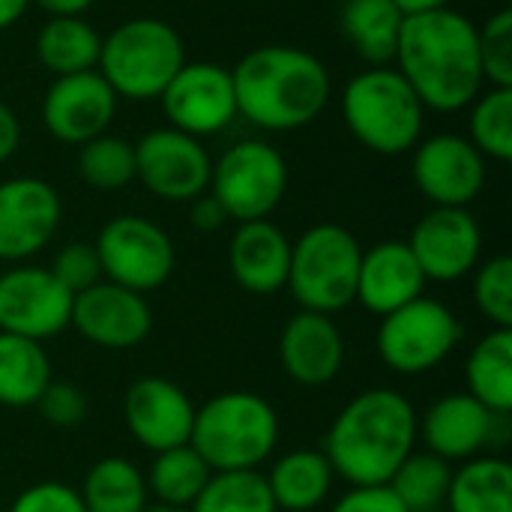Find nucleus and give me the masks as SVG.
<instances>
[{
    "label": "nucleus",
    "instance_id": "1",
    "mask_svg": "<svg viewBox=\"0 0 512 512\" xmlns=\"http://www.w3.org/2000/svg\"><path fill=\"white\" fill-rule=\"evenodd\" d=\"M393 60L423 108L459 111L471 105L486 84L477 27L450 6L405 15Z\"/></svg>",
    "mask_w": 512,
    "mask_h": 512
},
{
    "label": "nucleus",
    "instance_id": "2",
    "mask_svg": "<svg viewBox=\"0 0 512 512\" xmlns=\"http://www.w3.org/2000/svg\"><path fill=\"white\" fill-rule=\"evenodd\" d=\"M417 411L390 387L357 393L330 423L324 456L348 486H387L417 447Z\"/></svg>",
    "mask_w": 512,
    "mask_h": 512
},
{
    "label": "nucleus",
    "instance_id": "3",
    "mask_svg": "<svg viewBox=\"0 0 512 512\" xmlns=\"http://www.w3.org/2000/svg\"><path fill=\"white\" fill-rule=\"evenodd\" d=\"M237 114L270 132L315 123L330 102L327 66L294 45H258L231 69Z\"/></svg>",
    "mask_w": 512,
    "mask_h": 512
},
{
    "label": "nucleus",
    "instance_id": "4",
    "mask_svg": "<svg viewBox=\"0 0 512 512\" xmlns=\"http://www.w3.org/2000/svg\"><path fill=\"white\" fill-rule=\"evenodd\" d=\"M189 444L210 471H258L279 444V414L258 393L228 390L195 408Z\"/></svg>",
    "mask_w": 512,
    "mask_h": 512
},
{
    "label": "nucleus",
    "instance_id": "5",
    "mask_svg": "<svg viewBox=\"0 0 512 512\" xmlns=\"http://www.w3.org/2000/svg\"><path fill=\"white\" fill-rule=\"evenodd\" d=\"M423 102L399 69L372 66L354 75L342 96L351 135L372 153L399 156L417 147L423 132Z\"/></svg>",
    "mask_w": 512,
    "mask_h": 512
},
{
    "label": "nucleus",
    "instance_id": "6",
    "mask_svg": "<svg viewBox=\"0 0 512 512\" xmlns=\"http://www.w3.org/2000/svg\"><path fill=\"white\" fill-rule=\"evenodd\" d=\"M183 63V39L168 21L132 18L102 39L96 66L114 96L147 102L162 96Z\"/></svg>",
    "mask_w": 512,
    "mask_h": 512
},
{
    "label": "nucleus",
    "instance_id": "7",
    "mask_svg": "<svg viewBox=\"0 0 512 512\" xmlns=\"http://www.w3.org/2000/svg\"><path fill=\"white\" fill-rule=\"evenodd\" d=\"M363 246L333 222L312 225L291 243L288 291L306 312L336 315L354 303Z\"/></svg>",
    "mask_w": 512,
    "mask_h": 512
},
{
    "label": "nucleus",
    "instance_id": "8",
    "mask_svg": "<svg viewBox=\"0 0 512 512\" xmlns=\"http://www.w3.org/2000/svg\"><path fill=\"white\" fill-rule=\"evenodd\" d=\"M465 330L450 306L432 297H417L378 324V357L396 375H426L438 369L462 342Z\"/></svg>",
    "mask_w": 512,
    "mask_h": 512
},
{
    "label": "nucleus",
    "instance_id": "9",
    "mask_svg": "<svg viewBox=\"0 0 512 512\" xmlns=\"http://www.w3.org/2000/svg\"><path fill=\"white\" fill-rule=\"evenodd\" d=\"M210 195L228 219H267L288 189V165L267 141H240L228 147L210 168Z\"/></svg>",
    "mask_w": 512,
    "mask_h": 512
},
{
    "label": "nucleus",
    "instance_id": "10",
    "mask_svg": "<svg viewBox=\"0 0 512 512\" xmlns=\"http://www.w3.org/2000/svg\"><path fill=\"white\" fill-rule=\"evenodd\" d=\"M102 279L138 294L162 288L177 264L171 237L144 216H117L96 237Z\"/></svg>",
    "mask_w": 512,
    "mask_h": 512
},
{
    "label": "nucleus",
    "instance_id": "11",
    "mask_svg": "<svg viewBox=\"0 0 512 512\" xmlns=\"http://www.w3.org/2000/svg\"><path fill=\"white\" fill-rule=\"evenodd\" d=\"M72 318V294L48 267L18 264L0 273V333L45 342L60 336Z\"/></svg>",
    "mask_w": 512,
    "mask_h": 512
},
{
    "label": "nucleus",
    "instance_id": "12",
    "mask_svg": "<svg viewBox=\"0 0 512 512\" xmlns=\"http://www.w3.org/2000/svg\"><path fill=\"white\" fill-rule=\"evenodd\" d=\"M135 150V180L162 201H192L210 186V156L198 138L177 129L141 135Z\"/></svg>",
    "mask_w": 512,
    "mask_h": 512
},
{
    "label": "nucleus",
    "instance_id": "13",
    "mask_svg": "<svg viewBox=\"0 0 512 512\" xmlns=\"http://www.w3.org/2000/svg\"><path fill=\"white\" fill-rule=\"evenodd\" d=\"M159 99L171 129L192 138L216 135L237 117L231 72L219 63H183Z\"/></svg>",
    "mask_w": 512,
    "mask_h": 512
},
{
    "label": "nucleus",
    "instance_id": "14",
    "mask_svg": "<svg viewBox=\"0 0 512 512\" xmlns=\"http://www.w3.org/2000/svg\"><path fill=\"white\" fill-rule=\"evenodd\" d=\"M69 327H75L78 336L96 348L129 351L150 336L153 309L144 294L102 279L72 297Z\"/></svg>",
    "mask_w": 512,
    "mask_h": 512
},
{
    "label": "nucleus",
    "instance_id": "15",
    "mask_svg": "<svg viewBox=\"0 0 512 512\" xmlns=\"http://www.w3.org/2000/svg\"><path fill=\"white\" fill-rule=\"evenodd\" d=\"M405 243L426 282H459L477 267L483 234L468 207H432Z\"/></svg>",
    "mask_w": 512,
    "mask_h": 512
},
{
    "label": "nucleus",
    "instance_id": "16",
    "mask_svg": "<svg viewBox=\"0 0 512 512\" xmlns=\"http://www.w3.org/2000/svg\"><path fill=\"white\" fill-rule=\"evenodd\" d=\"M411 174L435 207H468L486 186V156L468 138L444 132L414 150Z\"/></svg>",
    "mask_w": 512,
    "mask_h": 512
},
{
    "label": "nucleus",
    "instance_id": "17",
    "mask_svg": "<svg viewBox=\"0 0 512 512\" xmlns=\"http://www.w3.org/2000/svg\"><path fill=\"white\" fill-rule=\"evenodd\" d=\"M63 207L51 183L12 177L0 183V261H27L57 234Z\"/></svg>",
    "mask_w": 512,
    "mask_h": 512
},
{
    "label": "nucleus",
    "instance_id": "18",
    "mask_svg": "<svg viewBox=\"0 0 512 512\" xmlns=\"http://www.w3.org/2000/svg\"><path fill=\"white\" fill-rule=\"evenodd\" d=\"M123 420L129 435L150 453L183 447L192 438L195 405L189 393L168 378H138L123 399Z\"/></svg>",
    "mask_w": 512,
    "mask_h": 512
},
{
    "label": "nucleus",
    "instance_id": "19",
    "mask_svg": "<svg viewBox=\"0 0 512 512\" xmlns=\"http://www.w3.org/2000/svg\"><path fill=\"white\" fill-rule=\"evenodd\" d=\"M117 96L108 81L96 72L60 75L51 81L42 99V123L63 144H84L96 135H105L114 120Z\"/></svg>",
    "mask_w": 512,
    "mask_h": 512
},
{
    "label": "nucleus",
    "instance_id": "20",
    "mask_svg": "<svg viewBox=\"0 0 512 512\" xmlns=\"http://www.w3.org/2000/svg\"><path fill=\"white\" fill-rule=\"evenodd\" d=\"M507 417L492 414L471 393H450L429 405L417 423V435L426 444V453L444 462H468L480 456L498 435V423Z\"/></svg>",
    "mask_w": 512,
    "mask_h": 512
},
{
    "label": "nucleus",
    "instance_id": "21",
    "mask_svg": "<svg viewBox=\"0 0 512 512\" xmlns=\"http://www.w3.org/2000/svg\"><path fill=\"white\" fill-rule=\"evenodd\" d=\"M279 360L294 384L327 387L345 363V339L333 315L306 309L291 315L279 336Z\"/></svg>",
    "mask_w": 512,
    "mask_h": 512
},
{
    "label": "nucleus",
    "instance_id": "22",
    "mask_svg": "<svg viewBox=\"0 0 512 512\" xmlns=\"http://www.w3.org/2000/svg\"><path fill=\"white\" fill-rule=\"evenodd\" d=\"M426 276L408 249L405 240H384L363 252L360 273H357V294L354 303H360L366 312L384 318L396 312L399 306L423 297Z\"/></svg>",
    "mask_w": 512,
    "mask_h": 512
},
{
    "label": "nucleus",
    "instance_id": "23",
    "mask_svg": "<svg viewBox=\"0 0 512 512\" xmlns=\"http://www.w3.org/2000/svg\"><path fill=\"white\" fill-rule=\"evenodd\" d=\"M228 264L237 285L249 294H276L288 285L291 240L270 219L240 222L228 246Z\"/></svg>",
    "mask_w": 512,
    "mask_h": 512
},
{
    "label": "nucleus",
    "instance_id": "24",
    "mask_svg": "<svg viewBox=\"0 0 512 512\" xmlns=\"http://www.w3.org/2000/svg\"><path fill=\"white\" fill-rule=\"evenodd\" d=\"M264 480L276 510L312 512L327 501L336 474L321 450H291L270 465Z\"/></svg>",
    "mask_w": 512,
    "mask_h": 512
},
{
    "label": "nucleus",
    "instance_id": "25",
    "mask_svg": "<svg viewBox=\"0 0 512 512\" xmlns=\"http://www.w3.org/2000/svg\"><path fill=\"white\" fill-rule=\"evenodd\" d=\"M339 24L348 42L354 45V51L366 63L387 66L396 57L405 15L393 0H345L339 12Z\"/></svg>",
    "mask_w": 512,
    "mask_h": 512
},
{
    "label": "nucleus",
    "instance_id": "26",
    "mask_svg": "<svg viewBox=\"0 0 512 512\" xmlns=\"http://www.w3.org/2000/svg\"><path fill=\"white\" fill-rule=\"evenodd\" d=\"M468 393L498 417L512 411V330H489L465 363Z\"/></svg>",
    "mask_w": 512,
    "mask_h": 512
},
{
    "label": "nucleus",
    "instance_id": "27",
    "mask_svg": "<svg viewBox=\"0 0 512 512\" xmlns=\"http://www.w3.org/2000/svg\"><path fill=\"white\" fill-rule=\"evenodd\" d=\"M450 512H512V465L501 456H474L453 471Z\"/></svg>",
    "mask_w": 512,
    "mask_h": 512
},
{
    "label": "nucleus",
    "instance_id": "28",
    "mask_svg": "<svg viewBox=\"0 0 512 512\" xmlns=\"http://www.w3.org/2000/svg\"><path fill=\"white\" fill-rule=\"evenodd\" d=\"M51 360L42 342L0 333V405L33 408L51 384Z\"/></svg>",
    "mask_w": 512,
    "mask_h": 512
},
{
    "label": "nucleus",
    "instance_id": "29",
    "mask_svg": "<svg viewBox=\"0 0 512 512\" xmlns=\"http://www.w3.org/2000/svg\"><path fill=\"white\" fill-rule=\"evenodd\" d=\"M99 48V33L81 15L51 18L36 36V57L54 78L93 69L99 63Z\"/></svg>",
    "mask_w": 512,
    "mask_h": 512
},
{
    "label": "nucleus",
    "instance_id": "30",
    "mask_svg": "<svg viewBox=\"0 0 512 512\" xmlns=\"http://www.w3.org/2000/svg\"><path fill=\"white\" fill-rule=\"evenodd\" d=\"M78 495L87 512H144L150 507L144 474L123 456L99 459L87 471Z\"/></svg>",
    "mask_w": 512,
    "mask_h": 512
},
{
    "label": "nucleus",
    "instance_id": "31",
    "mask_svg": "<svg viewBox=\"0 0 512 512\" xmlns=\"http://www.w3.org/2000/svg\"><path fill=\"white\" fill-rule=\"evenodd\" d=\"M210 474L213 471L192 450V444H183V447L153 453V465L144 480H147V492H153V498L159 504L192 507L195 498L201 495V489L207 486Z\"/></svg>",
    "mask_w": 512,
    "mask_h": 512
},
{
    "label": "nucleus",
    "instance_id": "32",
    "mask_svg": "<svg viewBox=\"0 0 512 512\" xmlns=\"http://www.w3.org/2000/svg\"><path fill=\"white\" fill-rule=\"evenodd\" d=\"M450 480H453L450 462H444L432 453L414 450L396 468V474L390 477L387 486L393 489V495L405 504L408 512H432L447 501Z\"/></svg>",
    "mask_w": 512,
    "mask_h": 512
},
{
    "label": "nucleus",
    "instance_id": "33",
    "mask_svg": "<svg viewBox=\"0 0 512 512\" xmlns=\"http://www.w3.org/2000/svg\"><path fill=\"white\" fill-rule=\"evenodd\" d=\"M192 512H279L261 471H213Z\"/></svg>",
    "mask_w": 512,
    "mask_h": 512
},
{
    "label": "nucleus",
    "instance_id": "34",
    "mask_svg": "<svg viewBox=\"0 0 512 512\" xmlns=\"http://www.w3.org/2000/svg\"><path fill=\"white\" fill-rule=\"evenodd\" d=\"M78 177L99 192H117L135 180V150L117 135H96L78 150Z\"/></svg>",
    "mask_w": 512,
    "mask_h": 512
},
{
    "label": "nucleus",
    "instance_id": "35",
    "mask_svg": "<svg viewBox=\"0 0 512 512\" xmlns=\"http://www.w3.org/2000/svg\"><path fill=\"white\" fill-rule=\"evenodd\" d=\"M471 144L498 162L512 159V87H489L471 102Z\"/></svg>",
    "mask_w": 512,
    "mask_h": 512
},
{
    "label": "nucleus",
    "instance_id": "36",
    "mask_svg": "<svg viewBox=\"0 0 512 512\" xmlns=\"http://www.w3.org/2000/svg\"><path fill=\"white\" fill-rule=\"evenodd\" d=\"M474 303L498 330H512V258L495 255L474 273Z\"/></svg>",
    "mask_w": 512,
    "mask_h": 512
},
{
    "label": "nucleus",
    "instance_id": "37",
    "mask_svg": "<svg viewBox=\"0 0 512 512\" xmlns=\"http://www.w3.org/2000/svg\"><path fill=\"white\" fill-rule=\"evenodd\" d=\"M483 81L489 87H512V9L495 12L483 27H477Z\"/></svg>",
    "mask_w": 512,
    "mask_h": 512
},
{
    "label": "nucleus",
    "instance_id": "38",
    "mask_svg": "<svg viewBox=\"0 0 512 512\" xmlns=\"http://www.w3.org/2000/svg\"><path fill=\"white\" fill-rule=\"evenodd\" d=\"M48 270L54 273V279L72 297L81 294V291H87V288H93L96 282H102V264H99V255H96V246L93 243H81V240L66 243L54 255V261H51Z\"/></svg>",
    "mask_w": 512,
    "mask_h": 512
},
{
    "label": "nucleus",
    "instance_id": "39",
    "mask_svg": "<svg viewBox=\"0 0 512 512\" xmlns=\"http://www.w3.org/2000/svg\"><path fill=\"white\" fill-rule=\"evenodd\" d=\"M36 408L48 426L72 429V426L84 423V417H87V396L72 381H51L45 387V393L39 396Z\"/></svg>",
    "mask_w": 512,
    "mask_h": 512
},
{
    "label": "nucleus",
    "instance_id": "40",
    "mask_svg": "<svg viewBox=\"0 0 512 512\" xmlns=\"http://www.w3.org/2000/svg\"><path fill=\"white\" fill-rule=\"evenodd\" d=\"M9 512H87L78 489L57 483V480H42L18 492Z\"/></svg>",
    "mask_w": 512,
    "mask_h": 512
},
{
    "label": "nucleus",
    "instance_id": "41",
    "mask_svg": "<svg viewBox=\"0 0 512 512\" xmlns=\"http://www.w3.org/2000/svg\"><path fill=\"white\" fill-rule=\"evenodd\" d=\"M330 512H408L390 486H351Z\"/></svg>",
    "mask_w": 512,
    "mask_h": 512
},
{
    "label": "nucleus",
    "instance_id": "42",
    "mask_svg": "<svg viewBox=\"0 0 512 512\" xmlns=\"http://www.w3.org/2000/svg\"><path fill=\"white\" fill-rule=\"evenodd\" d=\"M189 222H192V228H195V231H201V234H213V231H219V228L228 222V213L222 210V204H219L213 195H198V198H192Z\"/></svg>",
    "mask_w": 512,
    "mask_h": 512
},
{
    "label": "nucleus",
    "instance_id": "43",
    "mask_svg": "<svg viewBox=\"0 0 512 512\" xmlns=\"http://www.w3.org/2000/svg\"><path fill=\"white\" fill-rule=\"evenodd\" d=\"M18 144H21V123L15 111L6 102H0V162L12 159Z\"/></svg>",
    "mask_w": 512,
    "mask_h": 512
},
{
    "label": "nucleus",
    "instance_id": "44",
    "mask_svg": "<svg viewBox=\"0 0 512 512\" xmlns=\"http://www.w3.org/2000/svg\"><path fill=\"white\" fill-rule=\"evenodd\" d=\"M36 6H42L45 12H51V18H60V15H81L90 9L93 0H33Z\"/></svg>",
    "mask_w": 512,
    "mask_h": 512
},
{
    "label": "nucleus",
    "instance_id": "45",
    "mask_svg": "<svg viewBox=\"0 0 512 512\" xmlns=\"http://www.w3.org/2000/svg\"><path fill=\"white\" fill-rule=\"evenodd\" d=\"M399 6L402 15H423V12H435V9H444L447 0H393Z\"/></svg>",
    "mask_w": 512,
    "mask_h": 512
},
{
    "label": "nucleus",
    "instance_id": "46",
    "mask_svg": "<svg viewBox=\"0 0 512 512\" xmlns=\"http://www.w3.org/2000/svg\"><path fill=\"white\" fill-rule=\"evenodd\" d=\"M27 6H30V0H0V30L15 24L24 15Z\"/></svg>",
    "mask_w": 512,
    "mask_h": 512
},
{
    "label": "nucleus",
    "instance_id": "47",
    "mask_svg": "<svg viewBox=\"0 0 512 512\" xmlns=\"http://www.w3.org/2000/svg\"><path fill=\"white\" fill-rule=\"evenodd\" d=\"M144 512H192L189 507H168V504H153V507H147Z\"/></svg>",
    "mask_w": 512,
    "mask_h": 512
}]
</instances>
